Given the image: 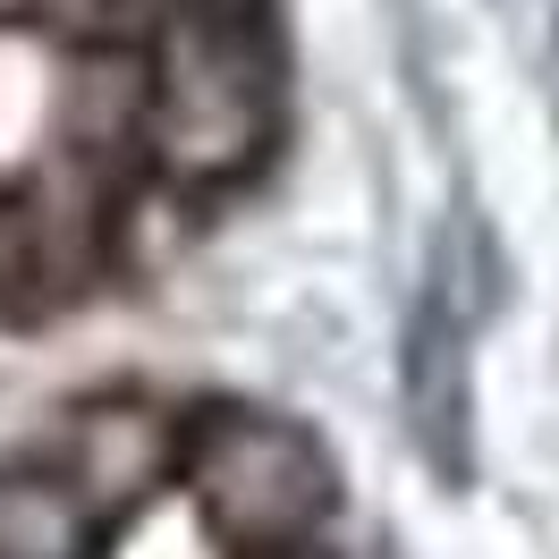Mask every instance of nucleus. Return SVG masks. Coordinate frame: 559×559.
Returning <instances> with one entry per match:
<instances>
[{"mask_svg":"<svg viewBox=\"0 0 559 559\" xmlns=\"http://www.w3.org/2000/svg\"><path fill=\"white\" fill-rule=\"evenodd\" d=\"M288 136L280 0H0V331L170 280Z\"/></svg>","mask_w":559,"mask_h":559,"instance_id":"f257e3e1","label":"nucleus"},{"mask_svg":"<svg viewBox=\"0 0 559 559\" xmlns=\"http://www.w3.org/2000/svg\"><path fill=\"white\" fill-rule=\"evenodd\" d=\"M0 559H348V491L288 407L103 382L0 441Z\"/></svg>","mask_w":559,"mask_h":559,"instance_id":"f03ea898","label":"nucleus"}]
</instances>
